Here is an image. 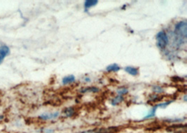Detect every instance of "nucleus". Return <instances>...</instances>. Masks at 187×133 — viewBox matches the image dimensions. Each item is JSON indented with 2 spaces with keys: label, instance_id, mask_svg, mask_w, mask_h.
<instances>
[{
  "label": "nucleus",
  "instance_id": "f257e3e1",
  "mask_svg": "<svg viewBox=\"0 0 187 133\" xmlns=\"http://www.w3.org/2000/svg\"><path fill=\"white\" fill-rule=\"evenodd\" d=\"M169 42L168 35L165 31H160L156 34V45L158 48L164 50Z\"/></svg>",
  "mask_w": 187,
  "mask_h": 133
},
{
  "label": "nucleus",
  "instance_id": "f03ea898",
  "mask_svg": "<svg viewBox=\"0 0 187 133\" xmlns=\"http://www.w3.org/2000/svg\"><path fill=\"white\" fill-rule=\"evenodd\" d=\"M174 32H175V34H177L179 37L186 39L187 34V23L186 21H184L178 22L175 25Z\"/></svg>",
  "mask_w": 187,
  "mask_h": 133
},
{
  "label": "nucleus",
  "instance_id": "7ed1b4c3",
  "mask_svg": "<svg viewBox=\"0 0 187 133\" xmlns=\"http://www.w3.org/2000/svg\"><path fill=\"white\" fill-rule=\"evenodd\" d=\"M60 113L58 111H55L53 113H44V114H41L39 116V118L43 120H53V119H56L59 116Z\"/></svg>",
  "mask_w": 187,
  "mask_h": 133
},
{
  "label": "nucleus",
  "instance_id": "20e7f679",
  "mask_svg": "<svg viewBox=\"0 0 187 133\" xmlns=\"http://www.w3.org/2000/svg\"><path fill=\"white\" fill-rule=\"evenodd\" d=\"M9 53H10V48L9 46L6 45H3L1 46H0V56L4 58L7 57V56H9Z\"/></svg>",
  "mask_w": 187,
  "mask_h": 133
},
{
  "label": "nucleus",
  "instance_id": "39448f33",
  "mask_svg": "<svg viewBox=\"0 0 187 133\" xmlns=\"http://www.w3.org/2000/svg\"><path fill=\"white\" fill-rule=\"evenodd\" d=\"M75 80H76V79H75V76L74 75H69V76H65L62 79V82L63 85H68V84L74 82Z\"/></svg>",
  "mask_w": 187,
  "mask_h": 133
},
{
  "label": "nucleus",
  "instance_id": "423d86ee",
  "mask_svg": "<svg viewBox=\"0 0 187 133\" xmlns=\"http://www.w3.org/2000/svg\"><path fill=\"white\" fill-rule=\"evenodd\" d=\"M125 71H126L128 74H129L130 75H132V76H137V75L139 74L138 69L131 66H128L125 67Z\"/></svg>",
  "mask_w": 187,
  "mask_h": 133
},
{
  "label": "nucleus",
  "instance_id": "0eeeda50",
  "mask_svg": "<svg viewBox=\"0 0 187 133\" xmlns=\"http://www.w3.org/2000/svg\"><path fill=\"white\" fill-rule=\"evenodd\" d=\"M99 91V88L97 87H85L80 90V92L82 93H86L90 92V93H97Z\"/></svg>",
  "mask_w": 187,
  "mask_h": 133
},
{
  "label": "nucleus",
  "instance_id": "6e6552de",
  "mask_svg": "<svg viewBox=\"0 0 187 133\" xmlns=\"http://www.w3.org/2000/svg\"><path fill=\"white\" fill-rule=\"evenodd\" d=\"M121 69L120 67L117 65V64H112V65H109L107 67L106 70L108 72H111V71H114V72H116V71H119Z\"/></svg>",
  "mask_w": 187,
  "mask_h": 133
},
{
  "label": "nucleus",
  "instance_id": "1a4fd4ad",
  "mask_svg": "<svg viewBox=\"0 0 187 133\" xmlns=\"http://www.w3.org/2000/svg\"><path fill=\"white\" fill-rule=\"evenodd\" d=\"M123 96H121V95H117L116 97H115L114 99H112L111 101V105H113V106H116V105H118L119 104L121 103V102L123 101Z\"/></svg>",
  "mask_w": 187,
  "mask_h": 133
},
{
  "label": "nucleus",
  "instance_id": "9d476101",
  "mask_svg": "<svg viewBox=\"0 0 187 133\" xmlns=\"http://www.w3.org/2000/svg\"><path fill=\"white\" fill-rule=\"evenodd\" d=\"M98 3V1L97 0H87L85 1V4H84V7L86 9H89L90 7H95Z\"/></svg>",
  "mask_w": 187,
  "mask_h": 133
},
{
  "label": "nucleus",
  "instance_id": "9b49d317",
  "mask_svg": "<svg viewBox=\"0 0 187 133\" xmlns=\"http://www.w3.org/2000/svg\"><path fill=\"white\" fill-rule=\"evenodd\" d=\"M63 112L65 113V116L67 117H71L72 116L73 114H74V109L72 107H68L65 109L63 111Z\"/></svg>",
  "mask_w": 187,
  "mask_h": 133
},
{
  "label": "nucleus",
  "instance_id": "f8f14e48",
  "mask_svg": "<svg viewBox=\"0 0 187 133\" xmlns=\"http://www.w3.org/2000/svg\"><path fill=\"white\" fill-rule=\"evenodd\" d=\"M157 106H155L154 108L152 109H151V111H150L149 113L148 114H147V115L146 116H145V118H144L145 119H148V118H153V117H154L155 116V115H156V109H157Z\"/></svg>",
  "mask_w": 187,
  "mask_h": 133
},
{
  "label": "nucleus",
  "instance_id": "ddd939ff",
  "mask_svg": "<svg viewBox=\"0 0 187 133\" xmlns=\"http://www.w3.org/2000/svg\"><path fill=\"white\" fill-rule=\"evenodd\" d=\"M116 93H118V95L122 96L123 95H125L128 93V89L127 88H120L117 89Z\"/></svg>",
  "mask_w": 187,
  "mask_h": 133
},
{
  "label": "nucleus",
  "instance_id": "4468645a",
  "mask_svg": "<svg viewBox=\"0 0 187 133\" xmlns=\"http://www.w3.org/2000/svg\"><path fill=\"white\" fill-rule=\"evenodd\" d=\"M103 130H88L76 133H104Z\"/></svg>",
  "mask_w": 187,
  "mask_h": 133
},
{
  "label": "nucleus",
  "instance_id": "2eb2a0df",
  "mask_svg": "<svg viewBox=\"0 0 187 133\" xmlns=\"http://www.w3.org/2000/svg\"><path fill=\"white\" fill-rule=\"evenodd\" d=\"M172 102H173V100L168 101V102H163V103L158 104V105H156V106H157V107H160V108H162V109H165V108H166L168 106V105H170V104Z\"/></svg>",
  "mask_w": 187,
  "mask_h": 133
},
{
  "label": "nucleus",
  "instance_id": "dca6fc26",
  "mask_svg": "<svg viewBox=\"0 0 187 133\" xmlns=\"http://www.w3.org/2000/svg\"><path fill=\"white\" fill-rule=\"evenodd\" d=\"M153 90H154V91L156 93H161L163 92V88L160 86H158V85H156V86L153 87Z\"/></svg>",
  "mask_w": 187,
  "mask_h": 133
},
{
  "label": "nucleus",
  "instance_id": "f3484780",
  "mask_svg": "<svg viewBox=\"0 0 187 133\" xmlns=\"http://www.w3.org/2000/svg\"><path fill=\"white\" fill-rule=\"evenodd\" d=\"M44 133H53V130H50V129H46L44 131Z\"/></svg>",
  "mask_w": 187,
  "mask_h": 133
},
{
  "label": "nucleus",
  "instance_id": "a211bd4d",
  "mask_svg": "<svg viewBox=\"0 0 187 133\" xmlns=\"http://www.w3.org/2000/svg\"><path fill=\"white\" fill-rule=\"evenodd\" d=\"M3 60H4V58H3L2 57H1V56H0V64L1 63V62H2V61H3Z\"/></svg>",
  "mask_w": 187,
  "mask_h": 133
},
{
  "label": "nucleus",
  "instance_id": "6ab92c4d",
  "mask_svg": "<svg viewBox=\"0 0 187 133\" xmlns=\"http://www.w3.org/2000/svg\"><path fill=\"white\" fill-rule=\"evenodd\" d=\"M85 81H90V79L88 77H86V78H85Z\"/></svg>",
  "mask_w": 187,
  "mask_h": 133
},
{
  "label": "nucleus",
  "instance_id": "aec40b11",
  "mask_svg": "<svg viewBox=\"0 0 187 133\" xmlns=\"http://www.w3.org/2000/svg\"><path fill=\"white\" fill-rule=\"evenodd\" d=\"M4 119V116L0 115V120H2Z\"/></svg>",
  "mask_w": 187,
  "mask_h": 133
}]
</instances>
